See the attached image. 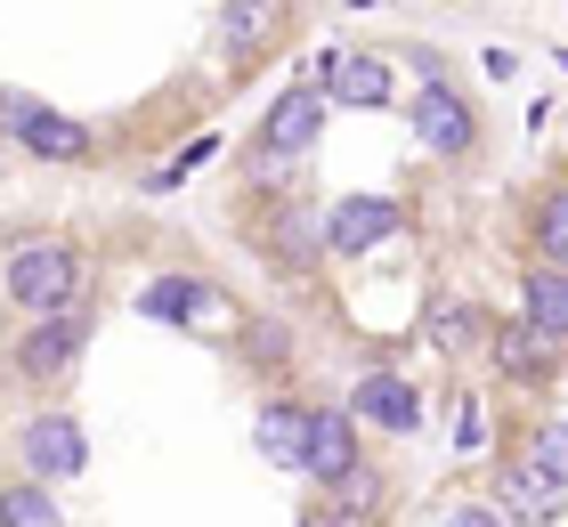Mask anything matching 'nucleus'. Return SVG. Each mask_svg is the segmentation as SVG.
Segmentation results:
<instances>
[{"label":"nucleus","instance_id":"412c9836","mask_svg":"<svg viewBox=\"0 0 568 527\" xmlns=\"http://www.w3.org/2000/svg\"><path fill=\"white\" fill-rule=\"evenodd\" d=\"M333 504H342L349 519H357V511H374V504H382V479H374L366 463H349L342 479H333Z\"/></svg>","mask_w":568,"mask_h":527},{"label":"nucleus","instance_id":"5701e85b","mask_svg":"<svg viewBox=\"0 0 568 527\" xmlns=\"http://www.w3.org/2000/svg\"><path fill=\"white\" fill-rule=\"evenodd\" d=\"M438 341H447V349H471V341H479V316H471V308H447V316H438Z\"/></svg>","mask_w":568,"mask_h":527},{"label":"nucleus","instance_id":"7ed1b4c3","mask_svg":"<svg viewBox=\"0 0 568 527\" xmlns=\"http://www.w3.org/2000/svg\"><path fill=\"white\" fill-rule=\"evenodd\" d=\"M82 349H90V316H82V308L33 316V325H24V341H17V374H24V382H65Z\"/></svg>","mask_w":568,"mask_h":527},{"label":"nucleus","instance_id":"a878e982","mask_svg":"<svg viewBox=\"0 0 568 527\" xmlns=\"http://www.w3.org/2000/svg\"><path fill=\"white\" fill-rule=\"evenodd\" d=\"M349 9H374V0H349Z\"/></svg>","mask_w":568,"mask_h":527},{"label":"nucleus","instance_id":"393cba45","mask_svg":"<svg viewBox=\"0 0 568 527\" xmlns=\"http://www.w3.org/2000/svg\"><path fill=\"white\" fill-rule=\"evenodd\" d=\"M301 527H357V519H349L342 504H308V511H301Z\"/></svg>","mask_w":568,"mask_h":527},{"label":"nucleus","instance_id":"6e6552de","mask_svg":"<svg viewBox=\"0 0 568 527\" xmlns=\"http://www.w3.org/2000/svg\"><path fill=\"white\" fill-rule=\"evenodd\" d=\"M560 504H568V495H560V487H552V479H545V470H536L528 455L496 470V511H504V519L545 527V519H560Z\"/></svg>","mask_w":568,"mask_h":527},{"label":"nucleus","instance_id":"f8f14e48","mask_svg":"<svg viewBox=\"0 0 568 527\" xmlns=\"http://www.w3.org/2000/svg\"><path fill=\"white\" fill-rule=\"evenodd\" d=\"M146 316H171V325H203V316H220V293L212 284H195V276H154L146 293H139Z\"/></svg>","mask_w":568,"mask_h":527},{"label":"nucleus","instance_id":"f3484780","mask_svg":"<svg viewBox=\"0 0 568 527\" xmlns=\"http://www.w3.org/2000/svg\"><path fill=\"white\" fill-rule=\"evenodd\" d=\"M276 17H284V0H227L220 41H227V49H261V41L276 33Z\"/></svg>","mask_w":568,"mask_h":527},{"label":"nucleus","instance_id":"f03ea898","mask_svg":"<svg viewBox=\"0 0 568 527\" xmlns=\"http://www.w3.org/2000/svg\"><path fill=\"white\" fill-rule=\"evenodd\" d=\"M0 130L24 146V154H49V163H82L90 154V130L58 114V105H41V98H17V90H0Z\"/></svg>","mask_w":568,"mask_h":527},{"label":"nucleus","instance_id":"4be33fe9","mask_svg":"<svg viewBox=\"0 0 568 527\" xmlns=\"http://www.w3.org/2000/svg\"><path fill=\"white\" fill-rule=\"evenodd\" d=\"M438 527H511L496 504H447V511H438Z\"/></svg>","mask_w":568,"mask_h":527},{"label":"nucleus","instance_id":"423d86ee","mask_svg":"<svg viewBox=\"0 0 568 527\" xmlns=\"http://www.w3.org/2000/svg\"><path fill=\"white\" fill-rule=\"evenodd\" d=\"M17 455H24V470H33L41 487H58V479H73V470L90 463V438H82L73 414H33L24 438H17Z\"/></svg>","mask_w":568,"mask_h":527},{"label":"nucleus","instance_id":"1a4fd4ad","mask_svg":"<svg viewBox=\"0 0 568 527\" xmlns=\"http://www.w3.org/2000/svg\"><path fill=\"white\" fill-rule=\"evenodd\" d=\"M317 90L333 98V105H390V90H398V73H390V58H325L317 65Z\"/></svg>","mask_w":568,"mask_h":527},{"label":"nucleus","instance_id":"aec40b11","mask_svg":"<svg viewBox=\"0 0 568 527\" xmlns=\"http://www.w3.org/2000/svg\"><path fill=\"white\" fill-rule=\"evenodd\" d=\"M536 244H545L552 268H568V188H552L545 211H536Z\"/></svg>","mask_w":568,"mask_h":527},{"label":"nucleus","instance_id":"9b49d317","mask_svg":"<svg viewBox=\"0 0 568 527\" xmlns=\"http://www.w3.org/2000/svg\"><path fill=\"white\" fill-rule=\"evenodd\" d=\"M349 414H366L374 430H423V398H415V382L406 374H366L357 382V398H349Z\"/></svg>","mask_w":568,"mask_h":527},{"label":"nucleus","instance_id":"f257e3e1","mask_svg":"<svg viewBox=\"0 0 568 527\" xmlns=\"http://www.w3.org/2000/svg\"><path fill=\"white\" fill-rule=\"evenodd\" d=\"M0 293L24 316H58V308H82V252L65 235H17L0 252Z\"/></svg>","mask_w":568,"mask_h":527},{"label":"nucleus","instance_id":"a211bd4d","mask_svg":"<svg viewBox=\"0 0 568 527\" xmlns=\"http://www.w3.org/2000/svg\"><path fill=\"white\" fill-rule=\"evenodd\" d=\"M276 252H284V268H308V252H317V220H308V203H293V195H284L276 203Z\"/></svg>","mask_w":568,"mask_h":527},{"label":"nucleus","instance_id":"6ab92c4d","mask_svg":"<svg viewBox=\"0 0 568 527\" xmlns=\"http://www.w3.org/2000/svg\"><path fill=\"white\" fill-rule=\"evenodd\" d=\"M528 463H536V470H545V479L568 495V422H545V430L528 438Z\"/></svg>","mask_w":568,"mask_h":527},{"label":"nucleus","instance_id":"20e7f679","mask_svg":"<svg viewBox=\"0 0 568 527\" xmlns=\"http://www.w3.org/2000/svg\"><path fill=\"white\" fill-rule=\"evenodd\" d=\"M415 139L430 154H471L479 146V114L447 73H423V98H415Z\"/></svg>","mask_w":568,"mask_h":527},{"label":"nucleus","instance_id":"9d476101","mask_svg":"<svg viewBox=\"0 0 568 527\" xmlns=\"http://www.w3.org/2000/svg\"><path fill=\"white\" fill-rule=\"evenodd\" d=\"M317 130H325V90H284L276 105H268V130H261V146L268 154H301L317 146Z\"/></svg>","mask_w":568,"mask_h":527},{"label":"nucleus","instance_id":"ddd939ff","mask_svg":"<svg viewBox=\"0 0 568 527\" xmlns=\"http://www.w3.org/2000/svg\"><path fill=\"white\" fill-rule=\"evenodd\" d=\"M520 316L545 341H568V268H528V284H520Z\"/></svg>","mask_w":568,"mask_h":527},{"label":"nucleus","instance_id":"dca6fc26","mask_svg":"<svg viewBox=\"0 0 568 527\" xmlns=\"http://www.w3.org/2000/svg\"><path fill=\"white\" fill-rule=\"evenodd\" d=\"M0 527H65V511L41 479H17V487H0Z\"/></svg>","mask_w":568,"mask_h":527},{"label":"nucleus","instance_id":"2eb2a0df","mask_svg":"<svg viewBox=\"0 0 568 527\" xmlns=\"http://www.w3.org/2000/svg\"><path fill=\"white\" fill-rule=\"evenodd\" d=\"M487 349H496V365L511 382H545V333H536L528 316H520V325H496V333H487Z\"/></svg>","mask_w":568,"mask_h":527},{"label":"nucleus","instance_id":"39448f33","mask_svg":"<svg viewBox=\"0 0 568 527\" xmlns=\"http://www.w3.org/2000/svg\"><path fill=\"white\" fill-rule=\"evenodd\" d=\"M398 227H406V211L390 195H342V203H333V220H325V252L333 260H366L374 244H390Z\"/></svg>","mask_w":568,"mask_h":527},{"label":"nucleus","instance_id":"4468645a","mask_svg":"<svg viewBox=\"0 0 568 527\" xmlns=\"http://www.w3.org/2000/svg\"><path fill=\"white\" fill-rule=\"evenodd\" d=\"M261 455L276 463V470H301V438H308V406L301 398H276V406H261Z\"/></svg>","mask_w":568,"mask_h":527},{"label":"nucleus","instance_id":"b1692460","mask_svg":"<svg viewBox=\"0 0 568 527\" xmlns=\"http://www.w3.org/2000/svg\"><path fill=\"white\" fill-rule=\"evenodd\" d=\"M293 171H301L293 154H268V146L252 154V179H261V188H284V179H293Z\"/></svg>","mask_w":568,"mask_h":527},{"label":"nucleus","instance_id":"0eeeda50","mask_svg":"<svg viewBox=\"0 0 568 527\" xmlns=\"http://www.w3.org/2000/svg\"><path fill=\"white\" fill-rule=\"evenodd\" d=\"M357 463V414H342V406H308V438H301V470L317 487H333L342 470Z\"/></svg>","mask_w":568,"mask_h":527}]
</instances>
